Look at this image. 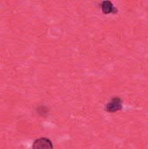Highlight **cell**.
<instances>
[{
	"label": "cell",
	"instance_id": "3",
	"mask_svg": "<svg viewBox=\"0 0 148 149\" xmlns=\"http://www.w3.org/2000/svg\"><path fill=\"white\" fill-rule=\"evenodd\" d=\"M101 9L103 10L104 13L106 14H109V13H116L117 12V9L114 7V5L113 4V3L111 1H103L100 3Z\"/></svg>",
	"mask_w": 148,
	"mask_h": 149
},
{
	"label": "cell",
	"instance_id": "2",
	"mask_svg": "<svg viewBox=\"0 0 148 149\" xmlns=\"http://www.w3.org/2000/svg\"><path fill=\"white\" fill-rule=\"evenodd\" d=\"M32 149H53V144L48 138H39L37 139L33 145Z\"/></svg>",
	"mask_w": 148,
	"mask_h": 149
},
{
	"label": "cell",
	"instance_id": "1",
	"mask_svg": "<svg viewBox=\"0 0 148 149\" xmlns=\"http://www.w3.org/2000/svg\"><path fill=\"white\" fill-rule=\"evenodd\" d=\"M122 100L120 97H113V100L106 104V111L108 113H116L122 109Z\"/></svg>",
	"mask_w": 148,
	"mask_h": 149
}]
</instances>
